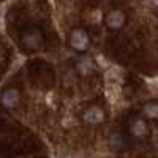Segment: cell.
Segmentation results:
<instances>
[{
    "label": "cell",
    "mask_w": 158,
    "mask_h": 158,
    "mask_svg": "<svg viewBox=\"0 0 158 158\" xmlns=\"http://www.w3.org/2000/svg\"><path fill=\"white\" fill-rule=\"evenodd\" d=\"M19 98H21L19 92L16 89H10L2 95V103H3V106H6V108H15V106H18Z\"/></svg>",
    "instance_id": "cell-6"
},
{
    "label": "cell",
    "mask_w": 158,
    "mask_h": 158,
    "mask_svg": "<svg viewBox=\"0 0 158 158\" xmlns=\"http://www.w3.org/2000/svg\"><path fill=\"white\" fill-rule=\"evenodd\" d=\"M41 41H43L41 33H40L38 30H35V29L25 32L22 35V43L27 46V48H30V49H36L40 44H41Z\"/></svg>",
    "instance_id": "cell-2"
},
{
    "label": "cell",
    "mask_w": 158,
    "mask_h": 158,
    "mask_svg": "<svg viewBox=\"0 0 158 158\" xmlns=\"http://www.w3.org/2000/svg\"><path fill=\"white\" fill-rule=\"evenodd\" d=\"M70 44H71V48H73L74 51L84 52V51L89 48L90 41H89V36H87V33H85L84 30L76 29V30H73L71 35H70Z\"/></svg>",
    "instance_id": "cell-1"
},
{
    "label": "cell",
    "mask_w": 158,
    "mask_h": 158,
    "mask_svg": "<svg viewBox=\"0 0 158 158\" xmlns=\"http://www.w3.org/2000/svg\"><path fill=\"white\" fill-rule=\"evenodd\" d=\"M130 131L135 138L142 139V138H146L149 135V127H147L146 120H142V118H135L130 125Z\"/></svg>",
    "instance_id": "cell-3"
},
{
    "label": "cell",
    "mask_w": 158,
    "mask_h": 158,
    "mask_svg": "<svg viewBox=\"0 0 158 158\" xmlns=\"http://www.w3.org/2000/svg\"><path fill=\"white\" fill-rule=\"evenodd\" d=\"M125 24V15L120 10H114L106 16V25L109 29H120Z\"/></svg>",
    "instance_id": "cell-4"
},
{
    "label": "cell",
    "mask_w": 158,
    "mask_h": 158,
    "mask_svg": "<svg viewBox=\"0 0 158 158\" xmlns=\"http://www.w3.org/2000/svg\"><path fill=\"white\" fill-rule=\"evenodd\" d=\"M0 60H2V56H0Z\"/></svg>",
    "instance_id": "cell-8"
},
{
    "label": "cell",
    "mask_w": 158,
    "mask_h": 158,
    "mask_svg": "<svg viewBox=\"0 0 158 158\" xmlns=\"http://www.w3.org/2000/svg\"><path fill=\"white\" fill-rule=\"evenodd\" d=\"M103 118H104V112L98 106H90L84 112V120L87 123H98V122L103 120Z\"/></svg>",
    "instance_id": "cell-5"
},
{
    "label": "cell",
    "mask_w": 158,
    "mask_h": 158,
    "mask_svg": "<svg viewBox=\"0 0 158 158\" xmlns=\"http://www.w3.org/2000/svg\"><path fill=\"white\" fill-rule=\"evenodd\" d=\"M144 114L150 120H158V101H150L144 106Z\"/></svg>",
    "instance_id": "cell-7"
}]
</instances>
